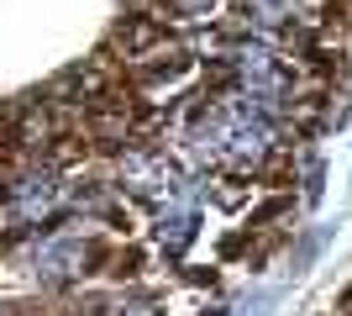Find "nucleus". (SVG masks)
Listing matches in <instances>:
<instances>
[{"instance_id": "f257e3e1", "label": "nucleus", "mask_w": 352, "mask_h": 316, "mask_svg": "<svg viewBox=\"0 0 352 316\" xmlns=\"http://www.w3.org/2000/svg\"><path fill=\"white\" fill-rule=\"evenodd\" d=\"M216 0H184V11H210Z\"/></svg>"}]
</instances>
